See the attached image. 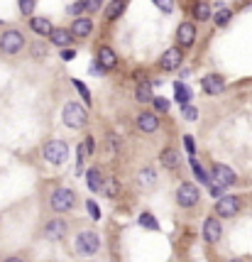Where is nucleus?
Instances as JSON below:
<instances>
[{"label":"nucleus","mask_w":252,"mask_h":262,"mask_svg":"<svg viewBox=\"0 0 252 262\" xmlns=\"http://www.w3.org/2000/svg\"><path fill=\"white\" fill-rule=\"evenodd\" d=\"M61 120H64V125H69V128H83L86 123H88V111L83 108V106H78V103H69V106H64V111H61Z\"/></svg>","instance_id":"1"},{"label":"nucleus","mask_w":252,"mask_h":262,"mask_svg":"<svg viewBox=\"0 0 252 262\" xmlns=\"http://www.w3.org/2000/svg\"><path fill=\"white\" fill-rule=\"evenodd\" d=\"M44 159L52 164H64L69 159V145L64 140H49L44 145Z\"/></svg>","instance_id":"2"},{"label":"nucleus","mask_w":252,"mask_h":262,"mask_svg":"<svg viewBox=\"0 0 252 262\" xmlns=\"http://www.w3.org/2000/svg\"><path fill=\"white\" fill-rule=\"evenodd\" d=\"M98 245H100V238H98L93 230H83V233H78L76 252L81 255V257H91V255H96Z\"/></svg>","instance_id":"3"},{"label":"nucleus","mask_w":252,"mask_h":262,"mask_svg":"<svg viewBox=\"0 0 252 262\" xmlns=\"http://www.w3.org/2000/svg\"><path fill=\"white\" fill-rule=\"evenodd\" d=\"M49 204L52 208L57 211V213H66V211H71L74 204H76V194L71 191V189H57L54 194H52V199H49Z\"/></svg>","instance_id":"4"},{"label":"nucleus","mask_w":252,"mask_h":262,"mask_svg":"<svg viewBox=\"0 0 252 262\" xmlns=\"http://www.w3.org/2000/svg\"><path fill=\"white\" fill-rule=\"evenodd\" d=\"M22 47H25V37L18 30H5L0 35V52L3 54H18Z\"/></svg>","instance_id":"5"},{"label":"nucleus","mask_w":252,"mask_h":262,"mask_svg":"<svg viewBox=\"0 0 252 262\" xmlns=\"http://www.w3.org/2000/svg\"><path fill=\"white\" fill-rule=\"evenodd\" d=\"M198 199H201V194H198V189H196L194 184H181V187L176 189V204L181 208L196 206Z\"/></svg>","instance_id":"6"},{"label":"nucleus","mask_w":252,"mask_h":262,"mask_svg":"<svg viewBox=\"0 0 252 262\" xmlns=\"http://www.w3.org/2000/svg\"><path fill=\"white\" fill-rule=\"evenodd\" d=\"M237 211H240V199H237V196H223V199H218V204H215V213H218L220 218H233Z\"/></svg>","instance_id":"7"},{"label":"nucleus","mask_w":252,"mask_h":262,"mask_svg":"<svg viewBox=\"0 0 252 262\" xmlns=\"http://www.w3.org/2000/svg\"><path fill=\"white\" fill-rule=\"evenodd\" d=\"M211 179H213L218 187H233L235 182H237V177H235V171L230 167H225V164H215L213 171H211Z\"/></svg>","instance_id":"8"},{"label":"nucleus","mask_w":252,"mask_h":262,"mask_svg":"<svg viewBox=\"0 0 252 262\" xmlns=\"http://www.w3.org/2000/svg\"><path fill=\"white\" fill-rule=\"evenodd\" d=\"M181 61H184V54H181V49L179 47H172V49H167L162 59H159V66L164 69V71H174L181 66Z\"/></svg>","instance_id":"9"},{"label":"nucleus","mask_w":252,"mask_h":262,"mask_svg":"<svg viewBox=\"0 0 252 262\" xmlns=\"http://www.w3.org/2000/svg\"><path fill=\"white\" fill-rule=\"evenodd\" d=\"M203 238L208 240V243H218L220 238H223V225L218 218H206V223H203Z\"/></svg>","instance_id":"10"},{"label":"nucleus","mask_w":252,"mask_h":262,"mask_svg":"<svg viewBox=\"0 0 252 262\" xmlns=\"http://www.w3.org/2000/svg\"><path fill=\"white\" fill-rule=\"evenodd\" d=\"M176 39H179V44H181V47H191V44L196 42L194 22H181V25H179V30H176Z\"/></svg>","instance_id":"11"},{"label":"nucleus","mask_w":252,"mask_h":262,"mask_svg":"<svg viewBox=\"0 0 252 262\" xmlns=\"http://www.w3.org/2000/svg\"><path fill=\"white\" fill-rule=\"evenodd\" d=\"M98 66H100L103 71H110V69L117 66V54L110 47H100V49H98Z\"/></svg>","instance_id":"12"},{"label":"nucleus","mask_w":252,"mask_h":262,"mask_svg":"<svg viewBox=\"0 0 252 262\" xmlns=\"http://www.w3.org/2000/svg\"><path fill=\"white\" fill-rule=\"evenodd\" d=\"M201 86H203V91H206V94L215 96V94H220V91L225 89V81H223L218 74H208V76H203V78H201Z\"/></svg>","instance_id":"13"},{"label":"nucleus","mask_w":252,"mask_h":262,"mask_svg":"<svg viewBox=\"0 0 252 262\" xmlns=\"http://www.w3.org/2000/svg\"><path fill=\"white\" fill-rule=\"evenodd\" d=\"M93 32V20L91 18H76L71 22V35L74 37H88Z\"/></svg>","instance_id":"14"},{"label":"nucleus","mask_w":252,"mask_h":262,"mask_svg":"<svg viewBox=\"0 0 252 262\" xmlns=\"http://www.w3.org/2000/svg\"><path fill=\"white\" fill-rule=\"evenodd\" d=\"M49 42H52V44H57V47H61V49H66V47L74 42V35H71V30L54 27V32L49 35Z\"/></svg>","instance_id":"15"},{"label":"nucleus","mask_w":252,"mask_h":262,"mask_svg":"<svg viewBox=\"0 0 252 262\" xmlns=\"http://www.w3.org/2000/svg\"><path fill=\"white\" fill-rule=\"evenodd\" d=\"M137 128L142 132H155L159 128V120H157L155 113H140L137 115Z\"/></svg>","instance_id":"16"},{"label":"nucleus","mask_w":252,"mask_h":262,"mask_svg":"<svg viewBox=\"0 0 252 262\" xmlns=\"http://www.w3.org/2000/svg\"><path fill=\"white\" fill-rule=\"evenodd\" d=\"M44 235H47V238H52V240L64 238V235H66V223H64L61 218H54L52 223L44 225Z\"/></svg>","instance_id":"17"},{"label":"nucleus","mask_w":252,"mask_h":262,"mask_svg":"<svg viewBox=\"0 0 252 262\" xmlns=\"http://www.w3.org/2000/svg\"><path fill=\"white\" fill-rule=\"evenodd\" d=\"M30 27H32V32L39 35V37H49V35L54 32L52 22H49L47 18H32V20H30Z\"/></svg>","instance_id":"18"},{"label":"nucleus","mask_w":252,"mask_h":262,"mask_svg":"<svg viewBox=\"0 0 252 262\" xmlns=\"http://www.w3.org/2000/svg\"><path fill=\"white\" fill-rule=\"evenodd\" d=\"M159 159H162V167H167V169H176L181 164V154H179V150H174V147L162 150Z\"/></svg>","instance_id":"19"},{"label":"nucleus","mask_w":252,"mask_h":262,"mask_svg":"<svg viewBox=\"0 0 252 262\" xmlns=\"http://www.w3.org/2000/svg\"><path fill=\"white\" fill-rule=\"evenodd\" d=\"M135 98L140 101V103H152V101L157 98V96L152 94V83H150V81H142V83L137 86Z\"/></svg>","instance_id":"20"},{"label":"nucleus","mask_w":252,"mask_h":262,"mask_svg":"<svg viewBox=\"0 0 252 262\" xmlns=\"http://www.w3.org/2000/svg\"><path fill=\"white\" fill-rule=\"evenodd\" d=\"M128 8V0H110V5L105 8V20H117Z\"/></svg>","instance_id":"21"},{"label":"nucleus","mask_w":252,"mask_h":262,"mask_svg":"<svg viewBox=\"0 0 252 262\" xmlns=\"http://www.w3.org/2000/svg\"><path fill=\"white\" fill-rule=\"evenodd\" d=\"M86 179H88V189L91 191H103V187H105V182H103V177H100V169H88V174H86Z\"/></svg>","instance_id":"22"},{"label":"nucleus","mask_w":252,"mask_h":262,"mask_svg":"<svg viewBox=\"0 0 252 262\" xmlns=\"http://www.w3.org/2000/svg\"><path fill=\"white\" fill-rule=\"evenodd\" d=\"M174 96H176V103L184 108V106H189V101H191V94H189V89H186V83H181V81H176L174 83Z\"/></svg>","instance_id":"23"},{"label":"nucleus","mask_w":252,"mask_h":262,"mask_svg":"<svg viewBox=\"0 0 252 262\" xmlns=\"http://www.w3.org/2000/svg\"><path fill=\"white\" fill-rule=\"evenodd\" d=\"M137 184L142 189H150V187H155V169H150V167H145L140 174H137Z\"/></svg>","instance_id":"24"},{"label":"nucleus","mask_w":252,"mask_h":262,"mask_svg":"<svg viewBox=\"0 0 252 262\" xmlns=\"http://www.w3.org/2000/svg\"><path fill=\"white\" fill-rule=\"evenodd\" d=\"M194 18H196V20H201V22L211 18V5H208L206 0H198V3L194 5Z\"/></svg>","instance_id":"25"},{"label":"nucleus","mask_w":252,"mask_h":262,"mask_svg":"<svg viewBox=\"0 0 252 262\" xmlns=\"http://www.w3.org/2000/svg\"><path fill=\"white\" fill-rule=\"evenodd\" d=\"M103 194H105L108 199H117V194H120V182H117L115 177L105 179V187H103Z\"/></svg>","instance_id":"26"},{"label":"nucleus","mask_w":252,"mask_h":262,"mask_svg":"<svg viewBox=\"0 0 252 262\" xmlns=\"http://www.w3.org/2000/svg\"><path fill=\"white\" fill-rule=\"evenodd\" d=\"M140 225L147 228V230H159V223L155 221L152 213H140Z\"/></svg>","instance_id":"27"},{"label":"nucleus","mask_w":252,"mask_h":262,"mask_svg":"<svg viewBox=\"0 0 252 262\" xmlns=\"http://www.w3.org/2000/svg\"><path fill=\"white\" fill-rule=\"evenodd\" d=\"M230 18H233V13H230L228 8H223V10L215 13V25H218V27H225V25L230 22Z\"/></svg>","instance_id":"28"},{"label":"nucleus","mask_w":252,"mask_h":262,"mask_svg":"<svg viewBox=\"0 0 252 262\" xmlns=\"http://www.w3.org/2000/svg\"><path fill=\"white\" fill-rule=\"evenodd\" d=\"M191 167H194L196 177H198V179H201V184H211V182H213V179H211V177H208V174H206V171H203V167H201V164H198V162H196V159H191Z\"/></svg>","instance_id":"29"},{"label":"nucleus","mask_w":252,"mask_h":262,"mask_svg":"<svg viewBox=\"0 0 252 262\" xmlns=\"http://www.w3.org/2000/svg\"><path fill=\"white\" fill-rule=\"evenodd\" d=\"M152 103H155V108H157L159 113H167V111H169V101H167L164 96H157Z\"/></svg>","instance_id":"30"},{"label":"nucleus","mask_w":252,"mask_h":262,"mask_svg":"<svg viewBox=\"0 0 252 262\" xmlns=\"http://www.w3.org/2000/svg\"><path fill=\"white\" fill-rule=\"evenodd\" d=\"M20 10H22V15H32L35 13V0H20Z\"/></svg>","instance_id":"31"},{"label":"nucleus","mask_w":252,"mask_h":262,"mask_svg":"<svg viewBox=\"0 0 252 262\" xmlns=\"http://www.w3.org/2000/svg\"><path fill=\"white\" fill-rule=\"evenodd\" d=\"M181 115H184V120H196L198 113H196L194 106H184V108H181Z\"/></svg>","instance_id":"32"},{"label":"nucleus","mask_w":252,"mask_h":262,"mask_svg":"<svg viewBox=\"0 0 252 262\" xmlns=\"http://www.w3.org/2000/svg\"><path fill=\"white\" fill-rule=\"evenodd\" d=\"M157 8H162L164 13H172L174 10V0H155Z\"/></svg>","instance_id":"33"},{"label":"nucleus","mask_w":252,"mask_h":262,"mask_svg":"<svg viewBox=\"0 0 252 262\" xmlns=\"http://www.w3.org/2000/svg\"><path fill=\"white\" fill-rule=\"evenodd\" d=\"M32 56H35V59H42V56H47V47H44L42 42H37V44L32 47Z\"/></svg>","instance_id":"34"},{"label":"nucleus","mask_w":252,"mask_h":262,"mask_svg":"<svg viewBox=\"0 0 252 262\" xmlns=\"http://www.w3.org/2000/svg\"><path fill=\"white\" fill-rule=\"evenodd\" d=\"M74 86H76V91H78V94L83 96V101L88 103V101H91V94H88V89H86V86H83L81 81H76V78H74Z\"/></svg>","instance_id":"35"},{"label":"nucleus","mask_w":252,"mask_h":262,"mask_svg":"<svg viewBox=\"0 0 252 262\" xmlns=\"http://www.w3.org/2000/svg\"><path fill=\"white\" fill-rule=\"evenodd\" d=\"M83 3H86V10L88 13H98L100 5H103V0H83Z\"/></svg>","instance_id":"36"},{"label":"nucleus","mask_w":252,"mask_h":262,"mask_svg":"<svg viewBox=\"0 0 252 262\" xmlns=\"http://www.w3.org/2000/svg\"><path fill=\"white\" fill-rule=\"evenodd\" d=\"M86 208H88V213H91V218H93V221H100V211H98V206L93 204V201H88Z\"/></svg>","instance_id":"37"},{"label":"nucleus","mask_w":252,"mask_h":262,"mask_svg":"<svg viewBox=\"0 0 252 262\" xmlns=\"http://www.w3.org/2000/svg\"><path fill=\"white\" fill-rule=\"evenodd\" d=\"M81 10H86V3H83V0H81V3H76V5H71V8H69V13H71V15H76V13H81Z\"/></svg>","instance_id":"38"},{"label":"nucleus","mask_w":252,"mask_h":262,"mask_svg":"<svg viewBox=\"0 0 252 262\" xmlns=\"http://www.w3.org/2000/svg\"><path fill=\"white\" fill-rule=\"evenodd\" d=\"M184 145H186L189 154H194V137H191V135H186V137H184Z\"/></svg>","instance_id":"39"},{"label":"nucleus","mask_w":252,"mask_h":262,"mask_svg":"<svg viewBox=\"0 0 252 262\" xmlns=\"http://www.w3.org/2000/svg\"><path fill=\"white\" fill-rule=\"evenodd\" d=\"M211 194H213V196H218V199H223V187L213 184V187H211Z\"/></svg>","instance_id":"40"},{"label":"nucleus","mask_w":252,"mask_h":262,"mask_svg":"<svg viewBox=\"0 0 252 262\" xmlns=\"http://www.w3.org/2000/svg\"><path fill=\"white\" fill-rule=\"evenodd\" d=\"M74 56H76L74 49H61V59H74Z\"/></svg>","instance_id":"41"},{"label":"nucleus","mask_w":252,"mask_h":262,"mask_svg":"<svg viewBox=\"0 0 252 262\" xmlns=\"http://www.w3.org/2000/svg\"><path fill=\"white\" fill-rule=\"evenodd\" d=\"M86 150H88V154L93 152V137H86Z\"/></svg>","instance_id":"42"},{"label":"nucleus","mask_w":252,"mask_h":262,"mask_svg":"<svg viewBox=\"0 0 252 262\" xmlns=\"http://www.w3.org/2000/svg\"><path fill=\"white\" fill-rule=\"evenodd\" d=\"M5 262H22V257H8Z\"/></svg>","instance_id":"43"},{"label":"nucleus","mask_w":252,"mask_h":262,"mask_svg":"<svg viewBox=\"0 0 252 262\" xmlns=\"http://www.w3.org/2000/svg\"><path fill=\"white\" fill-rule=\"evenodd\" d=\"M230 262H245V260H240V257H235V260H230Z\"/></svg>","instance_id":"44"}]
</instances>
